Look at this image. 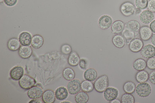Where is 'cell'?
Here are the masks:
<instances>
[{
	"label": "cell",
	"mask_w": 155,
	"mask_h": 103,
	"mask_svg": "<svg viewBox=\"0 0 155 103\" xmlns=\"http://www.w3.org/2000/svg\"><path fill=\"white\" fill-rule=\"evenodd\" d=\"M29 103H40L42 102H41V101H40L39 100L37 99H33L32 100H31V101H30V102Z\"/></svg>",
	"instance_id": "42"
},
{
	"label": "cell",
	"mask_w": 155,
	"mask_h": 103,
	"mask_svg": "<svg viewBox=\"0 0 155 103\" xmlns=\"http://www.w3.org/2000/svg\"><path fill=\"white\" fill-rule=\"evenodd\" d=\"M18 0H4V3L5 5L9 7H12L16 5Z\"/></svg>",
	"instance_id": "38"
},
{
	"label": "cell",
	"mask_w": 155,
	"mask_h": 103,
	"mask_svg": "<svg viewBox=\"0 0 155 103\" xmlns=\"http://www.w3.org/2000/svg\"><path fill=\"white\" fill-rule=\"evenodd\" d=\"M151 42L155 46V33L153 34L151 38Z\"/></svg>",
	"instance_id": "41"
},
{
	"label": "cell",
	"mask_w": 155,
	"mask_h": 103,
	"mask_svg": "<svg viewBox=\"0 0 155 103\" xmlns=\"http://www.w3.org/2000/svg\"><path fill=\"white\" fill-rule=\"evenodd\" d=\"M147 8L148 10L155 13V0H149Z\"/></svg>",
	"instance_id": "36"
},
{
	"label": "cell",
	"mask_w": 155,
	"mask_h": 103,
	"mask_svg": "<svg viewBox=\"0 0 155 103\" xmlns=\"http://www.w3.org/2000/svg\"><path fill=\"white\" fill-rule=\"evenodd\" d=\"M147 67V61L142 58L137 59L133 64V68L138 71L143 70Z\"/></svg>",
	"instance_id": "25"
},
{
	"label": "cell",
	"mask_w": 155,
	"mask_h": 103,
	"mask_svg": "<svg viewBox=\"0 0 155 103\" xmlns=\"http://www.w3.org/2000/svg\"><path fill=\"white\" fill-rule=\"evenodd\" d=\"M36 83L35 80L30 75L25 74L19 80V84L21 88L25 90H28Z\"/></svg>",
	"instance_id": "3"
},
{
	"label": "cell",
	"mask_w": 155,
	"mask_h": 103,
	"mask_svg": "<svg viewBox=\"0 0 155 103\" xmlns=\"http://www.w3.org/2000/svg\"><path fill=\"white\" fill-rule=\"evenodd\" d=\"M142 57L149 59L155 56V47L153 45L148 44L143 46L140 51Z\"/></svg>",
	"instance_id": "9"
},
{
	"label": "cell",
	"mask_w": 155,
	"mask_h": 103,
	"mask_svg": "<svg viewBox=\"0 0 155 103\" xmlns=\"http://www.w3.org/2000/svg\"><path fill=\"white\" fill-rule=\"evenodd\" d=\"M143 46V41L138 38H134L129 44L130 50L135 53L140 52Z\"/></svg>",
	"instance_id": "10"
},
{
	"label": "cell",
	"mask_w": 155,
	"mask_h": 103,
	"mask_svg": "<svg viewBox=\"0 0 155 103\" xmlns=\"http://www.w3.org/2000/svg\"><path fill=\"white\" fill-rule=\"evenodd\" d=\"M84 76L85 80L94 82L97 78L98 73L94 68H88L84 72Z\"/></svg>",
	"instance_id": "19"
},
{
	"label": "cell",
	"mask_w": 155,
	"mask_h": 103,
	"mask_svg": "<svg viewBox=\"0 0 155 103\" xmlns=\"http://www.w3.org/2000/svg\"><path fill=\"white\" fill-rule=\"evenodd\" d=\"M62 103H71V102H70V101H63V102H62Z\"/></svg>",
	"instance_id": "46"
},
{
	"label": "cell",
	"mask_w": 155,
	"mask_h": 103,
	"mask_svg": "<svg viewBox=\"0 0 155 103\" xmlns=\"http://www.w3.org/2000/svg\"><path fill=\"white\" fill-rule=\"evenodd\" d=\"M3 2H4V0H0V3H1V4H2Z\"/></svg>",
	"instance_id": "45"
},
{
	"label": "cell",
	"mask_w": 155,
	"mask_h": 103,
	"mask_svg": "<svg viewBox=\"0 0 155 103\" xmlns=\"http://www.w3.org/2000/svg\"><path fill=\"white\" fill-rule=\"evenodd\" d=\"M152 91L151 86L146 82L139 83L136 87V93L138 97L141 98L149 97L151 94Z\"/></svg>",
	"instance_id": "2"
},
{
	"label": "cell",
	"mask_w": 155,
	"mask_h": 103,
	"mask_svg": "<svg viewBox=\"0 0 155 103\" xmlns=\"http://www.w3.org/2000/svg\"><path fill=\"white\" fill-rule=\"evenodd\" d=\"M119 95L118 90L113 87H107L104 92L103 97L105 100L110 102L117 98Z\"/></svg>",
	"instance_id": "6"
},
{
	"label": "cell",
	"mask_w": 155,
	"mask_h": 103,
	"mask_svg": "<svg viewBox=\"0 0 155 103\" xmlns=\"http://www.w3.org/2000/svg\"><path fill=\"white\" fill-rule=\"evenodd\" d=\"M94 84L95 91L99 93L104 92L106 89L108 87V77L105 74L99 76L95 81Z\"/></svg>",
	"instance_id": "1"
},
{
	"label": "cell",
	"mask_w": 155,
	"mask_h": 103,
	"mask_svg": "<svg viewBox=\"0 0 155 103\" xmlns=\"http://www.w3.org/2000/svg\"><path fill=\"white\" fill-rule=\"evenodd\" d=\"M74 99L76 103H87L89 101V97L87 93L82 91L76 94Z\"/></svg>",
	"instance_id": "27"
},
{
	"label": "cell",
	"mask_w": 155,
	"mask_h": 103,
	"mask_svg": "<svg viewBox=\"0 0 155 103\" xmlns=\"http://www.w3.org/2000/svg\"><path fill=\"white\" fill-rule=\"evenodd\" d=\"M121 101L122 103H134L135 98L131 93H126L121 96Z\"/></svg>",
	"instance_id": "32"
},
{
	"label": "cell",
	"mask_w": 155,
	"mask_h": 103,
	"mask_svg": "<svg viewBox=\"0 0 155 103\" xmlns=\"http://www.w3.org/2000/svg\"><path fill=\"white\" fill-rule=\"evenodd\" d=\"M125 27L127 30L137 33L139 31L141 27L140 24L137 20H131L125 23Z\"/></svg>",
	"instance_id": "24"
},
{
	"label": "cell",
	"mask_w": 155,
	"mask_h": 103,
	"mask_svg": "<svg viewBox=\"0 0 155 103\" xmlns=\"http://www.w3.org/2000/svg\"><path fill=\"white\" fill-rule=\"evenodd\" d=\"M80 60V56L77 52H73L69 55L68 61L69 65L72 67H76L78 65Z\"/></svg>",
	"instance_id": "22"
},
{
	"label": "cell",
	"mask_w": 155,
	"mask_h": 103,
	"mask_svg": "<svg viewBox=\"0 0 155 103\" xmlns=\"http://www.w3.org/2000/svg\"><path fill=\"white\" fill-rule=\"evenodd\" d=\"M44 39L40 34H35L32 37L31 40V46L35 49L40 48L43 45Z\"/></svg>",
	"instance_id": "21"
},
{
	"label": "cell",
	"mask_w": 155,
	"mask_h": 103,
	"mask_svg": "<svg viewBox=\"0 0 155 103\" xmlns=\"http://www.w3.org/2000/svg\"><path fill=\"white\" fill-rule=\"evenodd\" d=\"M43 93V90L41 86H34L29 89L27 95L29 98L32 99H38L42 97Z\"/></svg>",
	"instance_id": "11"
},
{
	"label": "cell",
	"mask_w": 155,
	"mask_h": 103,
	"mask_svg": "<svg viewBox=\"0 0 155 103\" xmlns=\"http://www.w3.org/2000/svg\"><path fill=\"white\" fill-rule=\"evenodd\" d=\"M111 103H121V101H120V100L117 99V98L116 99L114 100H113V101H111V102H110Z\"/></svg>",
	"instance_id": "43"
},
{
	"label": "cell",
	"mask_w": 155,
	"mask_h": 103,
	"mask_svg": "<svg viewBox=\"0 0 155 103\" xmlns=\"http://www.w3.org/2000/svg\"><path fill=\"white\" fill-rule=\"evenodd\" d=\"M138 32L140 39L143 41H149L153 34L150 27L148 26H143L141 27Z\"/></svg>",
	"instance_id": "13"
},
{
	"label": "cell",
	"mask_w": 155,
	"mask_h": 103,
	"mask_svg": "<svg viewBox=\"0 0 155 103\" xmlns=\"http://www.w3.org/2000/svg\"><path fill=\"white\" fill-rule=\"evenodd\" d=\"M147 66L149 69L155 70V57L150 58L147 61Z\"/></svg>",
	"instance_id": "35"
},
{
	"label": "cell",
	"mask_w": 155,
	"mask_h": 103,
	"mask_svg": "<svg viewBox=\"0 0 155 103\" xmlns=\"http://www.w3.org/2000/svg\"><path fill=\"white\" fill-rule=\"evenodd\" d=\"M149 0H135L136 7L141 10H145L147 8Z\"/></svg>",
	"instance_id": "33"
},
{
	"label": "cell",
	"mask_w": 155,
	"mask_h": 103,
	"mask_svg": "<svg viewBox=\"0 0 155 103\" xmlns=\"http://www.w3.org/2000/svg\"><path fill=\"white\" fill-rule=\"evenodd\" d=\"M33 53L32 49L29 46H21L18 50L19 57L23 59H27L31 57Z\"/></svg>",
	"instance_id": "15"
},
{
	"label": "cell",
	"mask_w": 155,
	"mask_h": 103,
	"mask_svg": "<svg viewBox=\"0 0 155 103\" xmlns=\"http://www.w3.org/2000/svg\"><path fill=\"white\" fill-rule=\"evenodd\" d=\"M81 89L83 91L85 92H91L94 89V84L91 81L87 80L83 81L81 83Z\"/></svg>",
	"instance_id": "29"
},
{
	"label": "cell",
	"mask_w": 155,
	"mask_h": 103,
	"mask_svg": "<svg viewBox=\"0 0 155 103\" xmlns=\"http://www.w3.org/2000/svg\"><path fill=\"white\" fill-rule=\"evenodd\" d=\"M69 92L64 86H60L57 89L55 92L56 98L59 101H64L68 98Z\"/></svg>",
	"instance_id": "16"
},
{
	"label": "cell",
	"mask_w": 155,
	"mask_h": 103,
	"mask_svg": "<svg viewBox=\"0 0 155 103\" xmlns=\"http://www.w3.org/2000/svg\"><path fill=\"white\" fill-rule=\"evenodd\" d=\"M135 79L139 83L146 82L149 80V74L144 70L138 71L136 74Z\"/></svg>",
	"instance_id": "26"
},
{
	"label": "cell",
	"mask_w": 155,
	"mask_h": 103,
	"mask_svg": "<svg viewBox=\"0 0 155 103\" xmlns=\"http://www.w3.org/2000/svg\"><path fill=\"white\" fill-rule=\"evenodd\" d=\"M122 35L125 38L127 44H129L130 42L135 37V32L127 29L123 32Z\"/></svg>",
	"instance_id": "31"
},
{
	"label": "cell",
	"mask_w": 155,
	"mask_h": 103,
	"mask_svg": "<svg viewBox=\"0 0 155 103\" xmlns=\"http://www.w3.org/2000/svg\"><path fill=\"white\" fill-rule=\"evenodd\" d=\"M112 42L114 46L118 48H124L127 43L125 38L120 34H116L113 37Z\"/></svg>",
	"instance_id": "20"
},
{
	"label": "cell",
	"mask_w": 155,
	"mask_h": 103,
	"mask_svg": "<svg viewBox=\"0 0 155 103\" xmlns=\"http://www.w3.org/2000/svg\"><path fill=\"white\" fill-rule=\"evenodd\" d=\"M136 85L135 83L131 81H128L124 83L123 89L125 93H132L135 91Z\"/></svg>",
	"instance_id": "30"
},
{
	"label": "cell",
	"mask_w": 155,
	"mask_h": 103,
	"mask_svg": "<svg viewBox=\"0 0 155 103\" xmlns=\"http://www.w3.org/2000/svg\"><path fill=\"white\" fill-rule=\"evenodd\" d=\"M63 75L64 78L66 80L70 81L74 79L75 73L72 68L67 67L63 70Z\"/></svg>",
	"instance_id": "28"
},
{
	"label": "cell",
	"mask_w": 155,
	"mask_h": 103,
	"mask_svg": "<svg viewBox=\"0 0 155 103\" xmlns=\"http://www.w3.org/2000/svg\"><path fill=\"white\" fill-rule=\"evenodd\" d=\"M72 51L71 46L68 44H64L61 46V51L64 55H69L71 53Z\"/></svg>",
	"instance_id": "34"
},
{
	"label": "cell",
	"mask_w": 155,
	"mask_h": 103,
	"mask_svg": "<svg viewBox=\"0 0 155 103\" xmlns=\"http://www.w3.org/2000/svg\"><path fill=\"white\" fill-rule=\"evenodd\" d=\"M21 45L18 39L17 38H12L8 40L7 47L9 50L15 52L19 50Z\"/></svg>",
	"instance_id": "23"
},
{
	"label": "cell",
	"mask_w": 155,
	"mask_h": 103,
	"mask_svg": "<svg viewBox=\"0 0 155 103\" xmlns=\"http://www.w3.org/2000/svg\"><path fill=\"white\" fill-rule=\"evenodd\" d=\"M141 11L140 9H138V8H136L135 11V14H140L141 12Z\"/></svg>",
	"instance_id": "44"
},
{
	"label": "cell",
	"mask_w": 155,
	"mask_h": 103,
	"mask_svg": "<svg viewBox=\"0 0 155 103\" xmlns=\"http://www.w3.org/2000/svg\"><path fill=\"white\" fill-rule=\"evenodd\" d=\"M113 20L110 16L108 15H102L98 20V25L102 30L108 29L113 24Z\"/></svg>",
	"instance_id": "7"
},
{
	"label": "cell",
	"mask_w": 155,
	"mask_h": 103,
	"mask_svg": "<svg viewBox=\"0 0 155 103\" xmlns=\"http://www.w3.org/2000/svg\"><path fill=\"white\" fill-rule=\"evenodd\" d=\"M153 12L149 10H145L141 12L139 16L140 20L145 24H150L154 19Z\"/></svg>",
	"instance_id": "8"
},
{
	"label": "cell",
	"mask_w": 155,
	"mask_h": 103,
	"mask_svg": "<svg viewBox=\"0 0 155 103\" xmlns=\"http://www.w3.org/2000/svg\"><path fill=\"white\" fill-rule=\"evenodd\" d=\"M67 88L70 94L74 95L79 92L81 89V82L79 80L73 79L68 83Z\"/></svg>",
	"instance_id": "5"
},
{
	"label": "cell",
	"mask_w": 155,
	"mask_h": 103,
	"mask_svg": "<svg viewBox=\"0 0 155 103\" xmlns=\"http://www.w3.org/2000/svg\"><path fill=\"white\" fill-rule=\"evenodd\" d=\"M149 80L151 83L155 85V71H153L149 74Z\"/></svg>",
	"instance_id": "39"
},
{
	"label": "cell",
	"mask_w": 155,
	"mask_h": 103,
	"mask_svg": "<svg viewBox=\"0 0 155 103\" xmlns=\"http://www.w3.org/2000/svg\"><path fill=\"white\" fill-rule=\"evenodd\" d=\"M41 97L42 101L44 103H54L56 101L55 92L51 89L45 90Z\"/></svg>",
	"instance_id": "14"
},
{
	"label": "cell",
	"mask_w": 155,
	"mask_h": 103,
	"mask_svg": "<svg viewBox=\"0 0 155 103\" xmlns=\"http://www.w3.org/2000/svg\"><path fill=\"white\" fill-rule=\"evenodd\" d=\"M32 38L31 34L28 32H22L19 36V42L23 46H30L31 44Z\"/></svg>",
	"instance_id": "18"
},
{
	"label": "cell",
	"mask_w": 155,
	"mask_h": 103,
	"mask_svg": "<svg viewBox=\"0 0 155 103\" xmlns=\"http://www.w3.org/2000/svg\"><path fill=\"white\" fill-rule=\"evenodd\" d=\"M149 27L153 33H155V20H153L150 24Z\"/></svg>",
	"instance_id": "40"
},
{
	"label": "cell",
	"mask_w": 155,
	"mask_h": 103,
	"mask_svg": "<svg viewBox=\"0 0 155 103\" xmlns=\"http://www.w3.org/2000/svg\"><path fill=\"white\" fill-rule=\"evenodd\" d=\"M24 73V70L23 67L16 66L13 67L10 71V76L11 79L15 81H19L23 76Z\"/></svg>",
	"instance_id": "12"
},
{
	"label": "cell",
	"mask_w": 155,
	"mask_h": 103,
	"mask_svg": "<svg viewBox=\"0 0 155 103\" xmlns=\"http://www.w3.org/2000/svg\"><path fill=\"white\" fill-rule=\"evenodd\" d=\"M135 6L133 3L127 1L122 4L120 7V11L122 14L126 17H129L135 13Z\"/></svg>",
	"instance_id": "4"
},
{
	"label": "cell",
	"mask_w": 155,
	"mask_h": 103,
	"mask_svg": "<svg viewBox=\"0 0 155 103\" xmlns=\"http://www.w3.org/2000/svg\"><path fill=\"white\" fill-rule=\"evenodd\" d=\"M125 28V24L121 20H117L113 22L111 26V30L113 33L119 34L122 33Z\"/></svg>",
	"instance_id": "17"
},
{
	"label": "cell",
	"mask_w": 155,
	"mask_h": 103,
	"mask_svg": "<svg viewBox=\"0 0 155 103\" xmlns=\"http://www.w3.org/2000/svg\"><path fill=\"white\" fill-rule=\"evenodd\" d=\"M87 64H88V63H87V60L85 59L82 58L80 59L78 65L81 69L85 70L87 68Z\"/></svg>",
	"instance_id": "37"
}]
</instances>
